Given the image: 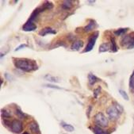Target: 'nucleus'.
<instances>
[{
	"mask_svg": "<svg viewBox=\"0 0 134 134\" xmlns=\"http://www.w3.org/2000/svg\"><path fill=\"white\" fill-rule=\"evenodd\" d=\"M14 64L15 68L25 72H30L38 68L36 61L33 60H30L27 58H18L14 59Z\"/></svg>",
	"mask_w": 134,
	"mask_h": 134,
	"instance_id": "f257e3e1",
	"label": "nucleus"
},
{
	"mask_svg": "<svg viewBox=\"0 0 134 134\" xmlns=\"http://www.w3.org/2000/svg\"><path fill=\"white\" fill-rule=\"evenodd\" d=\"M94 123L96 124V126H98L100 128H105L109 125V121L102 112H98L94 115Z\"/></svg>",
	"mask_w": 134,
	"mask_h": 134,
	"instance_id": "f03ea898",
	"label": "nucleus"
},
{
	"mask_svg": "<svg viewBox=\"0 0 134 134\" xmlns=\"http://www.w3.org/2000/svg\"><path fill=\"white\" fill-rule=\"evenodd\" d=\"M106 114L108 115L109 118L112 121H117L119 118L120 115V111L117 108L115 105H110L106 110Z\"/></svg>",
	"mask_w": 134,
	"mask_h": 134,
	"instance_id": "7ed1b4c3",
	"label": "nucleus"
},
{
	"mask_svg": "<svg viewBox=\"0 0 134 134\" xmlns=\"http://www.w3.org/2000/svg\"><path fill=\"white\" fill-rule=\"evenodd\" d=\"M98 35H99L98 31H96V32H94V33L91 36V37L89 38L88 43H87V46H86V48L84 49L83 52H91V51L93 49V48H94V44H95V42H96V41H97V39H98Z\"/></svg>",
	"mask_w": 134,
	"mask_h": 134,
	"instance_id": "20e7f679",
	"label": "nucleus"
},
{
	"mask_svg": "<svg viewBox=\"0 0 134 134\" xmlns=\"http://www.w3.org/2000/svg\"><path fill=\"white\" fill-rule=\"evenodd\" d=\"M11 130L15 132V133H20L22 131L23 129V125L22 122L19 120H14L11 122Z\"/></svg>",
	"mask_w": 134,
	"mask_h": 134,
	"instance_id": "39448f33",
	"label": "nucleus"
},
{
	"mask_svg": "<svg viewBox=\"0 0 134 134\" xmlns=\"http://www.w3.org/2000/svg\"><path fill=\"white\" fill-rule=\"evenodd\" d=\"M37 29V25L36 24H34V21H27L24 25L22 26V30L25 31V32H30V31H34Z\"/></svg>",
	"mask_w": 134,
	"mask_h": 134,
	"instance_id": "423d86ee",
	"label": "nucleus"
},
{
	"mask_svg": "<svg viewBox=\"0 0 134 134\" xmlns=\"http://www.w3.org/2000/svg\"><path fill=\"white\" fill-rule=\"evenodd\" d=\"M57 34L56 30H52L50 27H45V28H44L43 30H41L39 32V35L40 36H42V37H44L47 34Z\"/></svg>",
	"mask_w": 134,
	"mask_h": 134,
	"instance_id": "0eeeda50",
	"label": "nucleus"
},
{
	"mask_svg": "<svg viewBox=\"0 0 134 134\" xmlns=\"http://www.w3.org/2000/svg\"><path fill=\"white\" fill-rule=\"evenodd\" d=\"M83 46V41H75L72 43L71 44V50L73 51H78L79 48H81Z\"/></svg>",
	"mask_w": 134,
	"mask_h": 134,
	"instance_id": "6e6552de",
	"label": "nucleus"
},
{
	"mask_svg": "<svg viewBox=\"0 0 134 134\" xmlns=\"http://www.w3.org/2000/svg\"><path fill=\"white\" fill-rule=\"evenodd\" d=\"M96 25H97L96 22L94 20H91L90 22L88 23V25L83 28V30H84V32H90L96 27Z\"/></svg>",
	"mask_w": 134,
	"mask_h": 134,
	"instance_id": "1a4fd4ad",
	"label": "nucleus"
},
{
	"mask_svg": "<svg viewBox=\"0 0 134 134\" xmlns=\"http://www.w3.org/2000/svg\"><path fill=\"white\" fill-rule=\"evenodd\" d=\"M61 7L65 10H69L73 7V2L72 1H64L61 3Z\"/></svg>",
	"mask_w": 134,
	"mask_h": 134,
	"instance_id": "9d476101",
	"label": "nucleus"
},
{
	"mask_svg": "<svg viewBox=\"0 0 134 134\" xmlns=\"http://www.w3.org/2000/svg\"><path fill=\"white\" fill-rule=\"evenodd\" d=\"M100 79H98V78H97L94 75L90 73L88 75V81H89V84L91 86H93L94 84H95L98 81H99Z\"/></svg>",
	"mask_w": 134,
	"mask_h": 134,
	"instance_id": "9b49d317",
	"label": "nucleus"
},
{
	"mask_svg": "<svg viewBox=\"0 0 134 134\" xmlns=\"http://www.w3.org/2000/svg\"><path fill=\"white\" fill-rule=\"evenodd\" d=\"M111 48V46L110 45L109 43H103L100 45L99 47V52H108Z\"/></svg>",
	"mask_w": 134,
	"mask_h": 134,
	"instance_id": "f8f14e48",
	"label": "nucleus"
},
{
	"mask_svg": "<svg viewBox=\"0 0 134 134\" xmlns=\"http://www.w3.org/2000/svg\"><path fill=\"white\" fill-rule=\"evenodd\" d=\"M29 127H30V129L33 132H34V133L39 132V126H38V125H37V122L32 121V122L30 124Z\"/></svg>",
	"mask_w": 134,
	"mask_h": 134,
	"instance_id": "ddd939ff",
	"label": "nucleus"
},
{
	"mask_svg": "<svg viewBox=\"0 0 134 134\" xmlns=\"http://www.w3.org/2000/svg\"><path fill=\"white\" fill-rule=\"evenodd\" d=\"M61 125H62V127H63L66 131H68V132H73V131L75 130L74 127H73L71 125L67 124V123H65V122H64V121L61 122Z\"/></svg>",
	"mask_w": 134,
	"mask_h": 134,
	"instance_id": "4468645a",
	"label": "nucleus"
},
{
	"mask_svg": "<svg viewBox=\"0 0 134 134\" xmlns=\"http://www.w3.org/2000/svg\"><path fill=\"white\" fill-rule=\"evenodd\" d=\"M93 132L95 134H109L108 132L104 131L103 129H102V128H100L98 126H94L93 127Z\"/></svg>",
	"mask_w": 134,
	"mask_h": 134,
	"instance_id": "2eb2a0df",
	"label": "nucleus"
},
{
	"mask_svg": "<svg viewBox=\"0 0 134 134\" xmlns=\"http://www.w3.org/2000/svg\"><path fill=\"white\" fill-rule=\"evenodd\" d=\"M129 89L132 91H134V71H132L129 78Z\"/></svg>",
	"mask_w": 134,
	"mask_h": 134,
	"instance_id": "dca6fc26",
	"label": "nucleus"
},
{
	"mask_svg": "<svg viewBox=\"0 0 134 134\" xmlns=\"http://www.w3.org/2000/svg\"><path fill=\"white\" fill-rule=\"evenodd\" d=\"M110 41H111V50L114 52H116L118 51V46H117V44L115 42V40L114 37H112L110 39Z\"/></svg>",
	"mask_w": 134,
	"mask_h": 134,
	"instance_id": "f3484780",
	"label": "nucleus"
},
{
	"mask_svg": "<svg viewBox=\"0 0 134 134\" xmlns=\"http://www.w3.org/2000/svg\"><path fill=\"white\" fill-rule=\"evenodd\" d=\"M1 115H2L3 118H10L11 117V113L7 110H1Z\"/></svg>",
	"mask_w": 134,
	"mask_h": 134,
	"instance_id": "a211bd4d",
	"label": "nucleus"
},
{
	"mask_svg": "<svg viewBox=\"0 0 134 134\" xmlns=\"http://www.w3.org/2000/svg\"><path fill=\"white\" fill-rule=\"evenodd\" d=\"M134 33H132L131 34V40H130V42L129 44V45L127 46V48L128 49H132L134 48V36H133Z\"/></svg>",
	"mask_w": 134,
	"mask_h": 134,
	"instance_id": "6ab92c4d",
	"label": "nucleus"
},
{
	"mask_svg": "<svg viewBox=\"0 0 134 134\" xmlns=\"http://www.w3.org/2000/svg\"><path fill=\"white\" fill-rule=\"evenodd\" d=\"M128 30V28H125V29H119V30H116V31H114V34L116 35V36H121V35H123L126 31Z\"/></svg>",
	"mask_w": 134,
	"mask_h": 134,
	"instance_id": "aec40b11",
	"label": "nucleus"
},
{
	"mask_svg": "<svg viewBox=\"0 0 134 134\" xmlns=\"http://www.w3.org/2000/svg\"><path fill=\"white\" fill-rule=\"evenodd\" d=\"M46 79H48V80H49V81L51 82H60V79L57 77H53V76H50V75H46L45 76Z\"/></svg>",
	"mask_w": 134,
	"mask_h": 134,
	"instance_id": "412c9836",
	"label": "nucleus"
},
{
	"mask_svg": "<svg viewBox=\"0 0 134 134\" xmlns=\"http://www.w3.org/2000/svg\"><path fill=\"white\" fill-rule=\"evenodd\" d=\"M119 93H120V94L121 95V97H122L125 100L128 101V100L129 99V95L127 94V93H126L125 91H123V90H119Z\"/></svg>",
	"mask_w": 134,
	"mask_h": 134,
	"instance_id": "4be33fe9",
	"label": "nucleus"
},
{
	"mask_svg": "<svg viewBox=\"0 0 134 134\" xmlns=\"http://www.w3.org/2000/svg\"><path fill=\"white\" fill-rule=\"evenodd\" d=\"M15 113H16V114L18 116V118H24L25 116V115L23 114V112H21L20 110H16V112H15Z\"/></svg>",
	"mask_w": 134,
	"mask_h": 134,
	"instance_id": "5701e85b",
	"label": "nucleus"
},
{
	"mask_svg": "<svg viewBox=\"0 0 134 134\" xmlns=\"http://www.w3.org/2000/svg\"><path fill=\"white\" fill-rule=\"evenodd\" d=\"M44 87H48V88H55V89H58V90L60 89V87H58L57 86H53V85H51V84H46V85H44Z\"/></svg>",
	"mask_w": 134,
	"mask_h": 134,
	"instance_id": "b1692460",
	"label": "nucleus"
},
{
	"mask_svg": "<svg viewBox=\"0 0 134 134\" xmlns=\"http://www.w3.org/2000/svg\"><path fill=\"white\" fill-rule=\"evenodd\" d=\"M25 47H27V45H26V44H21V45H20V46H18V47L14 50V51H15V52H17V51H18V50H20V49H21V48H25Z\"/></svg>",
	"mask_w": 134,
	"mask_h": 134,
	"instance_id": "393cba45",
	"label": "nucleus"
},
{
	"mask_svg": "<svg viewBox=\"0 0 134 134\" xmlns=\"http://www.w3.org/2000/svg\"><path fill=\"white\" fill-rule=\"evenodd\" d=\"M98 91H100V88H97L96 90H94V97H95V98H97L98 94Z\"/></svg>",
	"mask_w": 134,
	"mask_h": 134,
	"instance_id": "a878e982",
	"label": "nucleus"
},
{
	"mask_svg": "<svg viewBox=\"0 0 134 134\" xmlns=\"http://www.w3.org/2000/svg\"><path fill=\"white\" fill-rule=\"evenodd\" d=\"M5 76H6V78H7L8 80H10V79H12V77H11V75L10 76V75H9V74H7V73H6V74H5Z\"/></svg>",
	"mask_w": 134,
	"mask_h": 134,
	"instance_id": "bb28decb",
	"label": "nucleus"
},
{
	"mask_svg": "<svg viewBox=\"0 0 134 134\" xmlns=\"http://www.w3.org/2000/svg\"><path fill=\"white\" fill-rule=\"evenodd\" d=\"M91 106L89 107V110H88V112H87V116H88V117H89V115H90V113H91L90 111H91Z\"/></svg>",
	"mask_w": 134,
	"mask_h": 134,
	"instance_id": "cd10ccee",
	"label": "nucleus"
},
{
	"mask_svg": "<svg viewBox=\"0 0 134 134\" xmlns=\"http://www.w3.org/2000/svg\"><path fill=\"white\" fill-rule=\"evenodd\" d=\"M22 134H30L29 132H23Z\"/></svg>",
	"mask_w": 134,
	"mask_h": 134,
	"instance_id": "c85d7f7f",
	"label": "nucleus"
}]
</instances>
